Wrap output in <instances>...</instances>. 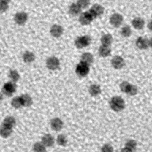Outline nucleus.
Instances as JSON below:
<instances>
[{"label":"nucleus","mask_w":152,"mask_h":152,"mask_svg":"<svg viewBox=\"0 0 152 152\" xmlns=\"http://www.w3.org/2000/svg\"><path fill=\"white\" fill-rule=\"evenodd\" d=\"M8 77L10 78L11 81H13L15 83L17 82L20 78V75L18 72L14 69H11L10 71L8 74Z\"/></svg>","instance_id":"nucleus-29"},{"label":"nucleus","mask_w":152,"mask_h":152,"mask_svg":"<svg viewBox=\"0 0 152 152\" xmlns=\"http://www.w3.org/2000/svg\"><path fill=\"white\" fill-rule=\"evenodd\" d=\"M17 86L15 82L8 81L5 83L2 88V93L6 96H11L16 91Z\"/></svg>","instance_id":"nucleus-5"},{"label":"nucleus","mask_w":152,"mask_h":152,"mask_svg":"<svg viewBox=\"0 0 152 152\" xmlns=\"http://www.w3.org/2000/svg\"><path fill=\"white\" fill-rule=\"evenodd\" d=\"M110 108L115 112H120L122 110L125 106L124 100L120 96L113 97L109 102Z\"/></svg>","instance_id":"nucleus-2"},{"label":"nucleus","mask_w":152,"mask_h":152,"mask_svg":"<svg viewBox=\"0 0 152 152\" xmlns=\"http://www.w3.org/2000/svg\"><path fill=\"white\" fill-rule=\"evenodd\" d=\"M100 42L102 45L106 46H110L113 42V37L109 33L104 34L100 39Z\"/></svg>","instance_id":"nucleus-19"},{"label":"nucleus","mask_w":152,"mask_h":152,"mask_svg":"<svg viewBox=\"0 0 152 152\" xmlns=\"http://www.w3.org/2000/svg\"><path fill=\"white\" fill-rule=\"evenodd\" d=\"M94 61V58L93 55L90 52H84L81 56V61L89 65H90Z\"/></svg>","instance_id":"nucleus-17"},{"label":"nucleus","mask_w":152,"mask_h":152,"mask_svg":"<svg viewBox=\"0 0 152 152\" xmlns=\"http://www.w3.org/2000/svg\"><path fill=\"white\" fill-rule=\"evenodd\" d=\"M23 59L26 63L29 64L34 61L35 55L32 52L27 50L23 54Z\"/></svg>","instance_id":"nucleus-20"},{"label":"nucleus","mask_w":152,"mask_h":152,"mask_svg":"<svg viewBox=\"0 0 152 152\" xmlns=\"http://www.w3.org/2000/svg\"><path fill=\"white\" fill-rule=\"evenodd\" d=\"M77 3L82 8H86L90 4V0H77Z\"/></svg>","instance_id":"nucleus-32"},{"label":"nucleus","mask_w":152,"mask_h":152,"mask_svg":"<svg viewBox=\"0 0 152 152\" xmlns=\"http://www.w3.org/2000/svg\"><path fill=\"white\" fill-rule=\"evenodd\" d=\"M150 48L152 49V37L150 39Z\"/></svg>","instance_id":"nucleus-38"},{"label":"nucleus","mask_w":152,"mask_h":152,"mask_svg":"<svg viewBox=\"0 0 152 152\" xmlns=\"http://www.w3.org/2000/svg\"><path fill=\"white\" fill-rule=\"evenodd\" d=\"M101 152H113V147L109 144H105L102 146Z\"/></svg>","instance_id":"nucleus-34"},{"label":"nucleus","mask_w":152,"mask_h":152,"mask_svg":"<svg viewBox=\"0 0 152 152\" xmlns=\"http://www.w3.org/2000/svg\"><path fill=\"white\" fill-rule=\"evenodd\" d=\"M50 126L54 131H59L63 127V122L58 118H53L50 121Z\"/></svg>","instance_id":"nucleus-14"},{"label":"nucleus","mask_w":152,"mask_h":152,"mask_svg":"<svg viewBox=\"0 0 152 152\" xmlns=\"http://www.w3.org/2000/svg\"><path fill=\"white\" fill-rule=\"evenodd\" d=\"M63 33H64V28L59 24H55L52 25L50 28V34L55 38H58L61 37Z\"/></svg>","instance_id":"nucleus-11"},{"label":"nucleus","mask_w":152,"mask_h":152,"mask_svg":"<svg viewBox=\"0 0 152 152\" xmlns=\"http://www.w3.org/2000/svg\"><path fill=\"white\" fill-rule=\"evenodd\" d=\"M9 8L8 3L0 1V11L1 12H4L8 10Z\"/></svg>","instance_id":"nucleus-35"},{"label":"nucleus","mask_w":152,"mask_h":152,"mask_svg":"<svg viewBox=\"0 0 152 152\" xmlns=\"http://www.w3.org/2000/svg\"><path fill=\"white\" fill-rule=\"evenodd\" d=\"M16 121L15 119L12 116H7L6 117L3 121L2 125L8 127H10L13 128V127L15 125Z\"/></svg>","instance_id":"nucleus-24"},{"label":"nucleus","mask_w":152,"mask_h":152,"mask_svg":"<svg viewBox=\"0 0 152 152\" xmlns=\"http://www.w3.org/2000/svg\"><path fill=\"white\" fill-rule=\"evenodd\" d=\"M90 10L96 14L97 17L102 15L104 11L103 7L99 4H94L92 5Z\"/></svg>","instance_id":"nucleus-18"},{"label":"nucleus","mask_w":152,"mask_h":152,"mask_svg":"<svg viewBox=\"0 0 152 152\" xmlns=\"http://www.w3.org/2000/svg\"><path fill=\"white\" fill-rule=\"evenodd\" d=\"M131 84L129 83L128 82V81H122V82L121 83L120 86H119L122 92H124V93L127 94L128 92V90H129V87H130V86H131Z\"/></svg>","instance_id":"nucleus-31"},{"label":"nucleus","mask_w":152,"mask_h":152,"mask_svg":"<svg viewBox=\"0 0 152 152\" xmlns=\"http://www.w3.org/2000/svg\"><path fill=\"white\" fill-rule=\"evenodd\" d=\"M98 53L99 56L103 58L107 57L110 55L111 53V49L110 48V46H106L102 45L99 46L98 49Z\"/></svg>","instance_id":"nucleus-15"},{"label":"nucleus","mask_w":152,"mask_h":152,"mask_svg":"<svg viewBox=\"0 0 152 152\" xmlns=\"http://www.w3.org/2000/svg\"><path fill=\"white\" fill-rule=\"evenodd\" d=\"M120 33L124 37H129L132 34V30L129 26L125 25L121 28Z\"/></svg>","instance_id":"nucleus-25"},{"label":"nucleus","mask_w":152,"mask_h":152,"mask_svg":"<svg viewBox=\"0 0 152 152\" xmlns=\"http://www.w3.org/2000/svg\"><path fill=\"white\" fill-rule=\"evenodd\" d=\"M0 1H2V2H7V3H9L11 0H0Z\"/></svg>","instance_id":"nucleus-39"},{"label":"nucleus","mask_w":152,"mask_h":152,"mask_svg":"<svg viewBox=\"0 0 152 152\" xmlns=\"http://www.w3.org/2000/svg\"><path fill=\"white\" fill-rule=\"evenodd\" d=\"M41 142L46 146V147H51L53 145L55 140L53 137L50 134H45L42 137Z\"/></svg>","instance_id":"nucleus-16"},{"label":"nucleus","mask_w":152,"mask_h":152,"mask_svg":"<svg viewBox=\"0 0 152 152\" xmlns=\"http://www.w3.org/2000/svg\"><path fill=\"white\" fill-rule=\"evenodd\" d=\"M81 10L82 8L78 5V4L77 2H74L69 5L68 12L72 16H77L81 14Z\"/></svg>","instance_id":"nucleus-13"},{"label":"nucleus","mask_w":152,"mask_h":152,"mask_svg":"<svg viewBox=\"0 0 152 152\" xmlns=\"http://www.w3.org/2000/svg\"><path fill=\"white\" fill-rule=\"evenodd\" d=\"M135 46L140 50H145L150 48V39L144 36H139L135 40Z\"/></svg>","instance_id":"nucleus-6"},{"label":"nucleus","mask_w":152,"mask_h":152,"mask_svg":"<svg viewBox=\"0 0 152 152\" xmlns=\"http://www.w3.org/2000/svg\"><path fill=\"white\" fill-rule=\"evenodd\" d=\"M11 103L12 106L15 109H18L23 106L20 96H16L12 98Z\"/></svg>","instance_id":"nucleus-27"},{"label":"nucleus","mask_w":152,"mask_h":152,"mask_svg":"<svg viewBox=\"0 0 152 152\" xmlns=\"http://www.w3.org/2000/svg\"><path fill=\"white\" fill-rule=\"evenodd\" d=\"M67 138L64 134H59L56 138V142L60 146H65L67 144Z\"/></svg>","instance_id":"nucleus-30"},{"label":"nucleus","mask_w":152,"mask_h":152,"mask_svg":"<svg viewBox=\"0 0 152 152\" xmlns=\"http://www.w3.org/2000/svg\"><path fill=\"white\" fill-rule=\"evenodd\" d=\"M89 93L92 96H97L101 93V88L100 87L96 84H91L88 89Z\"/></svg>","instance_id":"nucleus-22"},{"label":"nucleus","mask_w":152,"mask_h":152,"mask_svg":"<svg viewBox=\"0 0 152 152\" xmlns=\"http://www.w3.org/2000/svg\"><path fill=\"white\" fill-rule=\"evenodd\" d=\"M125 64L124 58L119 55L113 56L111 60V65L116 69H120L122 68Z\"/></svg>","instance_id":"nucleus-10"},{"label":"nucleus","mask_w":152,"mask_h":152,"mask_svg":"<svg viewBox=\"0 0 152 152\" xmlns=\"http://www.w3.org/2000/svg\"><path fill=\"white\" fill-rule=\"evenodd\" d=\"M137 93H138V88H137V87L136 86L131 84L127 94L130 95V96H134V95L137 94Z\"/></svg>","instance_id":"nucleus-33"},{"label":"nucleus","mask_w":152,"mask_h":152,"mask_svg":"<svg viewBox=\"0 0 152 152\" xmlns=\"http://www.w3.org/2000/svg\"><path fill=\"white\" fill-rule=\"evenodd\" d=\"M147 28L150 31H152V20H151L150 21H148V23L147 24Z\"/></svg>","instance_id":"nucleus-37"},{"label":"nucleus","mask_w":152,"mask_h":152,"mask_svg":"<svg viewBox=\"0 0 152 152\" xmlns=\"http://www.w3.org/2000/svg\"><path fill=\"white\" fill-rule=\"evenodd\" d=\"M47 68L50 70H56L60 65V62L58 58L55 56L49 57L46 61Z\"/></svg>","instance_id":"nucleus-8"},{"label":"nucleus","mask_w":152,"mask_h":152,"mask_svg":"<svg viewBox=\"0 0 152 152\" xmlns=\"http://www.w3.org/2000/svg\"><path fill=\"white\" fill-rule=\"evenodd\" d=\"M124 21L123 16L119 13H113L111 15L109 18L110 24L115 27H119Z\"/></svg>","instance_id":"nucleus-7"},{"label":"nucleus","mask_w":152,"mask_h":152,"mask_svg":"<svg viewBox=\"0 0 152 152\" xmlns=\"http://www.w3.org/2000/svg\"><path fill=\"white\" fill-rule=\"evenodd\" d=\"M131 24L135 29L141 30L145 26V21L142 17H136L131 21Z\"/></svg>","instance_id":"nucleus-12"},{"label":"nucleus","mask_w":152,"mask_h":152,"mask_svg":"<svg viewBox=\"0 0 152 152\" xmlns=\"http://www.w3.org/2000/svg\"><path fill=\"white\" fill-rule=\"evenodd\" d=\"M120 152H134L132 150H130L129 148L126 147H124V148H122L121 150V151Z\"/></svg>","instance_id":"nucleus-36"},{"label":"nucleus","mask_w":152,"mask_h":152,"mask_svg":"<svg viewBox=\"0 0 152 152\" xmlns=\"http://www.w3.org/2000/svg\"><path fill=\"white\" fill-rule=\"evenodd\" d=\"M125 147L129 148L133 151H135L137 147V142L135 140L129 139L126 141L125 144Z\"/></svg>","instance_id":"nucleus-28"},{"label":"nucleus","mask_w":152,"mask_h":152,"mask_svg":"<svg viewBox=\"0 0 152 152\" xmlns=\"http://www.w3.org/2000/svg\"><path fill=\"white\" fill-rule=\"evenodd\" d=\"M91 42V37L88 35H84L77 37L75 41L74 44L77 48L83 49L88 46Z\"/></svg>","instance_id":"nucleus-3"},{"label":"nucleus","mask_w":152,"mask_h":152,"mask_svg":"<svg viewBox=\"0 0 152 152\" xmlns=\"http://www.w3.org/2000/svg\"><path fill=\"white\" fill-rule=\"evenodd\" d=\"M21 102L23 104V106L24 107H29L33 103L32 98L27 94H23L20 96Z\"/></svg>","instance_id":"nucleus-21"},{"label":"nucleus","mask_w":152,"mask_h":152,"mask_svg":"<svg viewBox=\"0 0 152 152\" xmlns=\"http://www.w3.org/2000/svg\"><path fill=\"white\" fill-rule=\"evenodd\" d=\"M14 21L18 25L24 24L28 20V14L24 11H20L15 13L14 17Z\"/></svg>","instance_id":"nucleus-9"},{"label":"nucleus","mask_w":152,"mask_h":152,"mask_svg":"<svg viewBox=\"0 0 152 152\" xmlns=\"http://www.w3.org/2000/svg\"><path fill=\"white\" fill-rule=\"evenodd\" d=\"M96 18L97 16L96 14L91 10H89L81 13V14L79 15L78 21L81 25L87 26L90 24Z\"/></svg>","instance_id":"nucleus-1"},{"label":"nucleus","mask_w":152,"mask_h":152,"mask_svg":"<svg viewBox=\"0 0 152 152\" xmlns=\"http://www.w3.org/2000/svg\"><path fill=\"white\" fill-rule=\"evenodd\" d=\"M12 132V128L10 127L6 126L5 125H2V126L1 128L0 134L2 137L3 138H8L10 137Z\"/></svg>","instance_id":"nucleus-23"},{"label":"nucleus","mask_w":152,"mask_h":152,"mask_svg":"<svg viewBox=\"0 0 152 152\" xmlns=\"http://www.w3.org/2000/svg\"><path fill=\"white\" fill-rule=\"evenodd\" d=\"M90 71V65L80 61L76 66L75 72L80 77L86 76Z\"/></svg>","instance_id":"nucleus-4"},{"label":"nucleus","mask_w":152,"mask_h":152,"mask_svg":"<svg viewBox=\"0 0 152 152\" xmlns=\"http://www.w3.org/2000/svg\"><path fill=\"white\" fill-rule=\"evenodd\" d=\"M46 147L42 142H36L33 147V152H46Z\"/></svg>","instance_id":"nucleus-26"}]
</instances>
